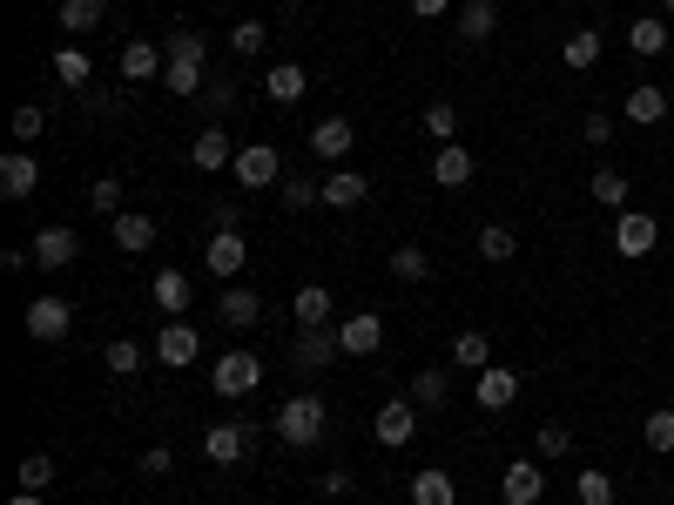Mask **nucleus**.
<instances>
[{
	"mask_svg": "<svg viewBox=\"0 0 674 505\" xmlns=\"http://www.w3.org/2000/svg\"><path fill=\"white\" fill-rule=\"evenodd\" d=\"M210 216H216V229H243V209H236V203H216Z\"/></svg>",
	"mask_w": 674,
	"mask_h": 505,
	"instance_id": "6e6d98bb",
	"label": "nucleus"
},
{
	"mask_svg": "<svg viewBox=\"0 0 674 505\" xmlns=\"http://www.w3.org/2000/svg\"><path fill=\"white\" fill-rule=\"evenodd\" d=\"M196 351H203V337L183 323V317H168V330L155 337V364H168V371H183V364H196Z\"/></svg>",
	"mask_w": 674,
	"mask_h": 505,
	"instance_id": "1a4fd4ad",
	"label": "nucleus"
},
{
	"mask_svg": "<svg viewBox=\"0 0 674 505\" xmlns=\"http://www.w3.org/2000/svg\"><path fill=\"white\" fill-rule=\"evenodd\" d=\"M162 54H168V61H196V68H210V41H203L196 28H176V34L162 41Z\"/></svg>",
	"mask_w": 674,
	"mask_h": 505,
	"instance_id": "4c0bfd02",
	"label": "nucleus"
},
{
	"mask_svg": "<svg viewBox=\"0 0 674 505\" xmlns=\"http://www.w3.org/2000/svg\"><path fill=\"white\" fill-rule=\"evenodd\" d=\"M418 411H446L452 404V371L446 364H426V371H411V391H405Z\"/></svg>",
	"mask_w": 674,
	"mask_h": 505,
	"instance_id": "ddd939ff",
	"label": "nucleus"
},
{
	"mask_svg": "<svg viewBox=\"0 0 674 505\" xmlns=\"http://www.w3.org/2000/svg\"><path fill=\"white\" fill-rule=\"evenodd\" d=\"M446 8H452V0H411V14H418V21H439Z\"/></svg>",
	"mask_w": 674,
	"mask_h": 505,
	"instance_id": "4d7b16f0",
	"label": "nucleus"
},
{
	"mask_svg": "<svg viewBox=\"0 0 674 505\" xmlns=\"http://www.w3.org/2000/svg\"><path fill=\"white\" fill-rule=\"evenodd\" d=\"M621 115H627L634 128H654V122L667 115V89H654V81H634V89L621 95Z\"/></svg>",
	"mask_w": 674,
	"mask_h": 505,
	"instance_id": "4468645a",
	"label": "nucleus"
},
{
	"mask_svg": "<svg viewBox=\"0 0 674 505\" xmlns=\"http://www.w3.org/2000/svg\"><path fill=\"white\" fill-rule=\"evenodd\" d=\"M210 384L223 391V398H249L264 384V364H257V351H223L216 358V371H210Z\"/></svg>",
	"mask_w": 674,
	"mask_h": 505,
	"instance_id": "7ed1b4c3",
	"label": "nucleus"
},
{
	"mask_svg": "<svg viewBox=\"0 0 674 505\" xmlns=\"http://www.w3.org/2000/svg\"><path fill=\"white\" fill-rule=\"evenodd\" d=\"M304 89H310V74H304L297 61H277V68L264 74V95H270L277 109H297V102H304Z\"/></svg>",
	"mask_w": 674,
	"mask_h": 505,
	"instance_id": "a211bd4d",
	"label": "nucleus"
},
{
	"mask_svg": "<svg viewBox=\"0 0 674 505\" xmlns=\"http://www.w3.org/2000/svg\"><path fill=\"white\" fill-rule=\"evenodd\" d=\"M499 498H506V505H540V498H547V472L527 465V458L506 465V472H499Z\"/></svg>",
	"mask_w": 674,
	"mask_h": 505,
	"instance_id": "9d476101",
	"label": "nucleus"
},
{
	"mask_svg": "<svg viewBox=\"0 0 674 505\" xmlns=\"http://www.w3.org/2000/svg\"><path fill=\"white\" fill-rule=\"evenodd\" d=\"M472 168H479V162H472V148L446 142V148L432 155V183H439V189H466V183H472Z\"/></svg>",
	"mask_w": 674,
	"mask_h": 505,
	"instance_id": "aec40b11",
	"label": "nucleus"
},
{
	"mask_svg": "<svg viewBox=\"0 0 674 505\" xmlns=\"http://www.w3.org/2000/svg\"><path fill=\"white\" fill-rule=\"evenodd\" d=\"M41 128H48V109H41V102H21V109H14V142H34Z\"/></svg>",
	"mask_w": 674,
	"mask_h": 505,
	"instance_id": "49530a36",
	"label": "nucleus"
},
{
	"mask_svg": "<svg viewBox=\"0 0 674 505\" xmlns=\"http://www.w3.org/2000/svg\"><path fill=\"white\" fill-rule=\"evenodd\" d=\"M190 162L203 168V176H216V168H229V162H236V142H229L223 128H203V135L190 142Z\"/></svg>",
	"mask_w": 674,
	"mask_h": 505,
	"instance_id": "412c9836",
	"label": "nucleus"
},
{
	"mask_svg": "<svg viewBox=\"0 0 674 505\" xmlns=\"http://www.w3.org/2000/svg\"><path fill=\"white\" fill-rule=\"evenodd\" d=\"M14 478H21V492H48V485H54V458H48V452H28V458L14 465Z\"/></svg>",
	"mask_w": 674,
	"mask_h": 505,
	"instance_id": "a19ab883",
	"label": "nucleus"
},
{
	"mask_svg": "<svg viewBox=\"0 0 674 505\" xmlns=\"http://www.w3.org/2000/svg\"><path fill=\"white\" fill-rule=\"evenodd\" d=\"M28 257H34L41 270H68V264L81 257V236H74L68 223H48V229H41V236L28 243Z\"/></svg>",
	"mask_w": 674,
	"mask_h": 505,
	"instance_id": "39448f33",
	"label": "nucleus"
},
{
	"mask_svg": "<svg viewBox=\"0 0 674 505\" xmlns=\"http://www.w3.org/2000/svg\"><path fill=\"white\" fill-rule=\"evenodd\" d=\"M102 371L109 378H135L142 371V344H135V337H115V344L102 351Z\"/></svg>",
	"mask_w": 674,
	"mask_h": 505,
	"instance_id": "58836bf2",
	"label": "nucleus"
},
{
	"mask_svg": "<svg viewBox=\"0 0 674 505\" xmlns=\"http://www.w3.org/2000/svg\"><path fill=\"white\" fill-rule=\"evenodd\" d=\"M661 14H674V0H661Z\"/></svg>",
	"mask_w": 674,
	"mask_h": 505,
	"instance_id": "bf43d9fd",
	"label": "nucleus"
},
{
	"mask_svg": "<svg viewBox=\"0 0 674 505\" xmlns=\"http://www.w3.org/2000/svg\"><path fill=\"white\" fill-rule=\"evenodd\" d=\"M351 142H358V135H351V122H345V115H324V122L310 128V155H317V162H345V155H351Z\"/></svg>",
	"mask_w": 674,
	"mask_h": 505,
	"instance_id": "2eb2a0df",
	"label": "nucleus"
},
{
	"mask_svg": "<svg viewBox=\"0 0 674 505\" xmlns=\"http://www.w3.org/2000/svg\"><path fill=\"white\" fill-rule=\"evenodd\" d=\"M472 398H479V411H506L520 398V371H506V364H486L479 378H472Z\"/></svg>",
	"mask_w": 674,
	"mask_h": 505,
	"instance_id": "9b49d317",
	"label": "nucleus"
},
{
	"mask_svg": "<svg viewBox=\"0 0 674 505\" xmlns=\"http://www.w3.org/2000/svg\"><path fill=\"white\" fill-rule=\"evenodd\" d=\"M229 176H236L243 189H277V183H284V155H277L270 142H249V148H236Z\"/></svg>",
	"mask_w": 674,
	"mask_h": 505,
	"instance_id": "f03ea898",
	"label": "nucleus"
},
{
	"mask_svg": "<svg viewBox=\"0 0 674 505\" xmlns=\"http://www.w3.org/2000/svg\"><path fill=\"white\" fill-rule=\"evenodd\" d=\"M162 89H168V95H203V68H196V61H168V68H162Z\"/></svg>",
	"mask_w": 674,
	"mask_h": 505,
	"instance_id": "79ce46f5",
	"label": "nucleus"
},
{
	"mask_svg": "<svg viewBox=\"0 0 674 505\" xmlns=\"http://www.w3.org/2000/svg\"><path fill=\"white\" fill-rule=\"evenodd\" d=\"M580 142H586V148H607V142H614V115H601V109L580 115Z\"/></svg>",
	"mask_w": 674,
	"mask_h": 505,
	"instance_id": "09e8293b",
	"label": "nucleus"
},
{
	"mask_svg": "<svg viewBox=\"0 0 674 505\" xmlns=\"http://www.w3.org/2000/svg\"><path fill=\"white\" fill-rule=\"evenodd\" d=\"M337 344H345V358H371V351L385 344V317H378V310L345 317V323H337Z\"/></svg>",
	"mask_w": 674,
	"mask_h": 505,
	"instance_id": "6e6552de",
	"label": "nucleus"
},
{
	"mask_svg": "<svg viewBox=\"0 0 674 505\" xmlns=\"http://www.w3.org/2000/svg\"><path fill=\"white\" fill-rule=\"evenodd\" d=\"M324 418H330V411H324V398H290V404L277 411V439L304 452V445H317V439H324Z\"/></svg>",
	"mask_w": 674,
	"mask_h": 505,
	"instance_id": "f257e3e1",
	"label": "nucleus"
},
{
	"mask_svg": "<svg viewBox=\"0 0 674 505\" xmlns=\"http://www.w3.org/2000/svg\"><path fill=\"white\" fill-rule=\"evenodd\" d=\"M586 196H594L601 209H627V176H621V168H601V176L586 183Z\"/></svg>",
	"mask_w": 674,
	"mask_h": 505,
	"instance_id": "ea45409f",
	"label": "nucleus"
},
{
	"mask_svg": "<svg viewBox=\"0 0 674 505\" xmlns=\"http://www.w3.org/2000/svg\"><path fill=\"white\" fill-rule=\"evenodd\" d=\"M371 189H365V176H358V168H337V176L324 183V209H358Z\"/></svg>",
	"mask_w": 674,
	"mask_h": 505,
	"instance_id": "a878e982",
	"label": "nucleus"
},
{
	"mask_svg": "<svg viewBox=\"0 0 674 505\" xmlns=\"http://www.w3.org/2000/svg\"><path fill=\"white\" fill-rule=\"evenodd\" d=\"M647 452H674V411H647Z\"/></svg>",
	"mask_w": 674,
	"mask_h": 505,
	"instance_id": "a18cd8bd",
	"label": "nucleus"
},
{
	"mask_svg": "<svg viewBox=\"0 0 674 505\" xmlns=\"http://www.w3.org/2000/svg\"><path fill=\"white\" fill-rule=\"evenodd\" d=\"M290 310H297L304 330H310V323H330V290H324V284H304V290L290 297Z\"/></svg>",
	"mask_w": 674,
	"mask_h": 505,
	"instance_id": "f704fd0d",
	"label": "nucleus"
},
{
	"mask_svg": "<svg viewBox=\"0 0 674 505\" xmlns=\"http://www.w3.org/2000/svg\"><path fill=\"white\" fill-rule=\"evenodd\" d=\"M654 243H661V223L641 216V209H621V223H614V249H621V257H647Z\"/></svg>",
	"mask_w": 674,
	"mask_h": 505,
	"instance_id": "f8f14e48",
	"label": "nucleus"
},
{
	"mask_svg": "<svg viewBox=\"0 0 674 505\" xmlns=\"http://www.w3.org/2000/svg\"><path fill=\"white\" fill-rule=\"evenodd\" d=\"M580 505H614V478L607 472H580Z\"/></svg>",
	"mask_w": 674,
	"mask_h": 505,
	"instance_id": "8fccbe9b",
	"label": "nucleus"
},
{
	"mask_svg": "<svg viewBox=\"0 0 674 505\" xmlns=\"http://www.w3.org/2000/svg\"><path fill=\"white\" fill-rule=\"evenodd\" d=\"M243 452H249V432H243V425H210V432H203V458H210V465H236Z\"/></svg>",
	"mask_w": 674,
	"mask_h": 505,
	"instance_id": "4be33fe9",
	"label": "nucleus"
},
{
	"mask_svg": "<svg viewBox=\"0 0 674 505\" xmlns=\"http://www.w3.org/2000/svg\"><path fill=\"white\" fill-rule=\"evenodd\" d=\"M277 203H284V209H324V183H310V176H284V183H277Z\"/></svg>",
	"mask_w": 674,
	"mask_h": 505,
	"instance_id": "72a5a7b5",
	"label": "nucleus"
},
{
	"mask_svg": "<svg viewBox=\"0 0 674 505\" xmlns=\"http://www.w3.org/2000/svg\"><path fill=\"white\" fill-rule=\"evenodd\" d=\"M411 432H418V404L411 398L378 404V445H411Z\"/></svg>",
	"mask_w": 674,
	"mask_h": 505,
	"instance_id": "f3484780",
	"label": "nucleus"
},
{
	"mask_svg": "<svg viewBox=\"0 0 674 505\" xmlns=\"http://www.w3.org/2000/svg\"><path fill=\"white\" fill-rule=\"evenodd\" d=\"M452 364H466V371L479 378V371L492 364V337H486V330H459V337H452Z\"/></svg>",
	"mask_w": 674,
	"mask_h": 505,
	"instance_id": "c85d7f7f",
	"label": "nucleus"
},
{
	"mask_svg": "<svg viewBox=\"0 0 674 505\" xmlns=\"http://www.w3.org/2000/svg\"><path fill=\"white\" fill-rule=\"evenodd\" d=\"M499 34V8H492V0H466V8H459V41H492Z\"/></svg>",
	"mask_w": 674,
	"mask_h": 505,
	"instance_id": "b1692460",
	"label": "nucleus"
},
{
	"mask_svg": "<svg viewBox=\"0 0 674 505\" xmlns=\"http://www.w3.org/2000/svg\"><path fill=\"white\" fill-rule=\"evenodd\" d=\"M627 48H634V54H647V61H654V54H667V21H661V14H641V21L627 28Z\"/></svg>",
	"mask_w": 674,
	"mask_h": 505,
	"instance_id": "2f4dec72",
	"label": "nucleus"
},
{
	"mask_svg": "<svg viewBox=\"0 0 674 505\" xmlns=\"http://www.w3.org/2000/svg\"><path fill=\"white\" fill-rule=\"evenodd\" d=\"M149 303H155V310H168V317H183V310L196 303V284H190L183 270H162V277L149 284Z\"/></svg>",
	"mask_w": 674,
	"mask_h": 505,
	"instance_id": "6ab92c4d",
	"label": "nucleus"
},
{
	"mask_svg": "<svg viewBox=\"0 0 674 505\" xmlns=\"http://www.w3.org/2000/svg\"><path fill=\"white\" fill-rule=\"evenodd\" d=\"M513 249H520V236L506 229V223H492V229H479V264H513Z\"/></svg>",
	"mask_w": 674,
	"mask_h": 505,
	"instance_id": "c9c22d12",
	"label": "nucleus"
},
{
	"mask_svg": "<svg viewBox=\"0 0 674 505\" xmlns=\"http://www.w3.org/2000/svg\"><path fill=\"white\" fill-rule=\"evenodd\" d=\"M102 14H109V0H61V28H68V34L102 28Z\"/></svg>",
	"mask_w": 674,
	"mask_h": 505,
	"instance_id": "473e14b6",
	"label": "nucleus"
},
{
	"mask_svg": "<svg viewBox=\"0 0 674 505\" xmlns=\"http://www.w3.org/2000/svg\"><path fill=\"white\" fill-rule=\"evenodd\" d=\"M264 41H270L264 21H236V28H229V48H236V54H264Z\"/></svg>",
	"mask_w": 674,
	"mask_h": 505,
	"instance_id": "de8ad7c7",
	"label": "nucleus"
},
{
	"mask_svg": "<svg viewBox=\"0 0 674 505\" xmlns=\"http://www.w3.org/2000/svg\"><path fill=\"white\" fill-rule=\"evenodd\" d=\"M162 68H168V54H162L155 41H129V48H122V74H129V81H162Z\"/></svg>",
	"mask_w": 674,
	"mask_h": 505,
	"instance_id": "5701e85b",
	"label": "nucleus"
},
{
	"mask_svg": "<svg viewBox=\"0 0 674 505\" xmlns=\"http://www.w3.org/2000/svg\"><path fill=\"white\" fill-rule=\"evenodd\" d=\"M229 102H236V81H210V95H203V109H210V115H223Z\"/></svg>",
	"mask_w": 674,
	"mask_h": 505,
	"instance_id": "603ef678",
	"label": "nucleus"
},
{
	"mask_svg": "<svg viewBox=\"0 0 674 505\" xmlns=\"http://www.w3.org/2000/svg\"><path fill=\"white\" fill-rule=\"evenodd\" d=\"M41 189V162L28 155V148H8V155H0V196H8V203H28Z\"/></svg>",
	"mask_w": 674,
	"mask_h": 505,
	"instance_id": "0eeeda50",
	"label": "nucleus"
},
{
	"mask_svg": "<svg viewBox=\"0 0 674 505\" xmlns=\"http://www.w3.org/2000/svg\"><path fill=\"white\" fill-rule=\"evenodd\" d=\"M168 465H176V452H168V445H149V452H142V472H149V478H162Z\"/></svg>",
	"mask_w": 674,
	"mask_h": 505,
	"instance_id": "864d4df0",
	"label": "nucleus"
},
{
	"mask_svg": "<svg viewBox=\"0 0 674 505\" xmlns=\"http://www.w3.org/2000/svg\"><path fill=\"white\" fill-rule=\"evenodd\" d=\"M426 135H432V142H452V135H459V109H452V102H432V109H426Z\"/></svg>",
	"mask_w": 674,
	"mask_h": 505,
	"instance_id": "c03bdc74",
	"label": "nucleus"
},
{
	"mask_svg": "<svg viewBox=\"0 0 674 505\" xmlns=\"http://www.w3.org/2000/svg\"><path fill=\"white\" fill-rule=\"evenodd\" d=\"M54 81H61V89H95V61L81 48H61L54 54Z\"/></svg>",
	"mask_w": 674,
	"mask_h": 505,
	"instance_id": "7c9ffc66",
	"label": "nucleus"
},
{
	"mask_svg": "<svg viewBox=\"0 0 674 505\" xmlns=\"http://www.w3.org/2000/svg\"><path fill=\"white\" fill-rule=\"evenodd\" d=\"M81 109H89V115H115V95H95V89H81Z\"/></svg>",
	"mask_w": 674,
	"mask_h": 505,
	"instance_id": "5fc2aeb1",
	"label": "nucleus"
},
{
	"mask_svg": "<svg viewBox=\"0 0 674 505\" xmlns=\"http://www.w3.org/2000/svg\"><path fill=\"white\" fill-rule=\"evenodd\" d=\"M573 452V432L566 425H540V458H566Z\"/></svg>",
	"mask_w": 674,
	"mask_h": 505,
	"instance_id": "3c124183",
	"label": "nucleus"
},
{
	"mask_svg": "<svg viewBox=\"0 0 674 505\" xmlns=\"http://www.w3.org/2000/svg\"><path fill=\"white\" fill-rule=\"evenodd\" d=\"M411 505H459L452 472H418V478H411Z\"/></svg>",
	"mask_w": 674,
	"mask_h": 505,
	"instance_id": "c756f323",
	"label": "nucleus"
},
{
	"mask_svg": "<svg viewBox=\"0 0 674 505\" xmlns=\"http://www.w3.org/2000/svg\"><path fill=\"white\" fill-rule=\"evenodd\" d=\"M21 323H28V337H34V344H61V337H68V323H74V303H68V297H34Z\"/></svg>",
	"mask_w": 674,
	"mask_h": 505,
	"instance_id": "20e7f679",
	"label": "nucleus"
},
{
	"mask_svg": "<svg viewBox=\"0 0 674 505\" xmlns=\"http://www.w3.org/2000/svg\"><path fill=\"white\" fill-rule=\"evenodd\" d=\"M203 264H210L216 277H236V270L249 264V243H243V229H216V236H210V249H203Z\"/></svg>",
	"mask_w": 674,
	"mask_h": 505,
	"instance_id": "dca6fc26",
	"label": "nucleus"
},
{
	"mask_svg": "<svg viewBox=\"0 0 674 505\" xmlns=\"http://www.w3.org/2000/svg\"><path fill=\"white\" fill-rule=\"evenodd\" d=\"M391 277H398V284H426V277H432V257H426L418 243H405V249H391Z\"/></svg>",
	"mask_w": 674,
	"mask_h": 505,
	"instance_id": "e433bc0d",
	"label": "nucleus"
},
{
	"mask_svg": "<svg viewBox=\"0 0 674 505\" xmlns=\"http://www.w3.org/2000/svg\"><path fill=\"white\" fill-rule=\"evenodd\" d=\"M8 505H41V492H14V498H8Z\"/></svg>",
	"mask_w": 674,
	"mask_h": 505,
	"instance_id": "13d9d810",
	"label": "nucleus"
},
{
	"mask_svg": "<svg viewBox=\"0 0 674 505\" xmlns=\"http://www.w3.org/2000/svg\"><path fill=\"white\" fill-rule=\"evenodd\" d=\"M560 61H566L573 74H586V68L601 61V34H594V28H573V34L560 41Z\"/></svg>",
	"mask_w": 674,
	"mask_h": 505,
	"instance_id": "cd10ccee",
	"label": "nucleus"
},
{
	"mask_svg": "<svg viewBox=\"0 0 674 505\" xmlns=\"http://www.w3.org/2000/svg\"><path fill=\"white\" fill-rule=\"evenodd\" d=\"M89 203H95V216H122V176H95Z\"/></svg>",
	"mask_w": 674,
	"mask_h": 505,
	"instance_id": "37998d69",
	"label": "nucleus"
},
{
	"mask_svg": "<svg viewBox=\"0 0 674 505\" xmlns=\"http://www.w3.org/2000/svg\"><path fill=\"white\" fill-rule=\"evenodd\" d=\"M149 243H155V216L122 209V216H115V249H129V257H135V249H149Z\"/></svg>",
	"mask_w": 674,
	"mask_h": 505,
	"instance_id": "bb28decb",
	"label": "nucleus"
},
{
	"mask_svg": "<svg viewBox=\"0 0 674 505\" xmlns=\"http://www.w3.org/2000/svg\"><path fill=\"white\" fill-rule=\"evenodd\" d=\"M216 310H223V323H229V330H249V323L264 317V297L236 284V290H223V303H216Z\"/></svg>",
	"mask_w": 674,
	"mask_h": 505,
	"instance_id": "393cba45",
	"label": "nucleus"
},
{
	"mask_svg": "<svg viewBox=\"0 0 674 505\" xmlns=\"http://www.w3.org/2000/svg\"><path fill=\"white\" fill-rule=\"evenodd\" d=\"M330 358H345V344H337V330H330V323L297 330V344H290V364H297V371H324Z\"/></svg>",
	"mask_w": 674,
	"mask_h": 505,
	"instance_id": "423d86ee",
	"label": "nucleus"
}]
</instances>
